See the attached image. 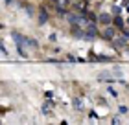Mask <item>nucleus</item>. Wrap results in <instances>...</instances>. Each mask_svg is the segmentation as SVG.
<instances>
[{
    "label": "nucleus",
    "instance_id": "7ed1b4c3",
    "mask_svg": "<svg viewBox=\"0 0 129 125\" xmlns=\"http://www.w3.org/2000/svg\"><path fill=\"white\" fill-rule=\"evenodd\" d=\"M100 20H102L103 24H109V22H111V20H109V15H107V13H102V15H100Z\"/></svg>",
    "mask_w": 129,
    "mask_h": 125
},
{
    "label": "nucleus",
    "instance_id": "0eeeda50",
    "mask_svg": "<svg viewBox=\"0 0 129 125\" xmlns=\"http://www.w3.org/2000/svg\"><path fill=\"white\" fill-rule=\"evenodd\" d=\"M113 33H114L113 30H107V31H105V37H107V39H111V37H113Z\"/></svg>",
    "mask_w": 129,
    "mask_h": 125
},
{
    "label": "nucleus",
    "instance_id": "20e7f679",
    "mask_svg": "<svg viewBox=\"0 0 129 125\" xmlns=\"http://www.w3.org/2000/svg\"><path fill=\"white\" fill-rule=\"evenodd\" d=\"M39 22H41V24H44V22H46V13H44V11L39 15Z\"/></svg>",
    "mask_w": 129,
    "mask_h": 125
},
{
    "label": "nucleus",
    "instance_id": "f257e3e1",
    "mask_svg": "<svg viewBox=\"0 0 129 125\" xmlns=\"http://www.w3.org/2000/svg\"><path fill=\"white\" fill-rule=\"evenodd\" d=\"M13 41H15L17 44H20V46H31V48H37V42L35 41H31V39H28V37H22L20 33H13Z\"/></svg>",
    "mask_w": 129,
    "mask_h": 125
},
{
    "label": "nucleus",
    "instance_id": "1a4fd4ad",
    "mask_svg": "<svg viewBox=\"0 0 129 125\" xmlns=\"http://www.w3.org/2000/svg\"><path fill=\"white\" fill-rule=\"evenodd\" d=\"M127 112V107H124V105H122V107H120V114H126Z\"/></svg>",
    "mask_w": 129,
    "mask_h": 125
},
{
    "label": "nucleus",
    "instance_id": "6e6552de",
    "mask_svg": "<svg viewBox=\"0 0 129 125\" xmlns=\"http://www.w3.org/2000/svg\"><path fill=\"white\" fill-rule=\"evenodd\" d=\"M109 94H111V96H114V98H116V96H118V92L114 90V88H109Z\"/></svg>",
    "mask_w": 129,
    "mask_h": 125
},
{
    "label": "nucleus",
    "instance_id": "9d476101",
    "mask_svg": "<svg viewBox=\"0 0 129 125\" xmlns=\"http://www.w3.org/2000/svg\"><path fill=\"white\" fill-rule=\"evenodd\" d=\"M127 22H129V18H127Z\"/></svg>",
    "mask_w": 129,
    "mask_h": 125
},
{
    "label": "nucleus",
    "instance_id": "f03ea898",
    "mask_svg": "<svg viewBox=\"0 0 129 125\" xmlns=\"http://www.w3.org/2000/svg\"><path fill=\"white\" fill-rule=\"evenodd\" d=\"M98 79H100V81H105V83L114 81V74H113V70H111V72H102V74L98 76Z\"/></svg>",
    "mask_w": 129,
    "mask_h": 125
},
{
    "label": "nucleus",
    "instance_id": "39448f33",
    "mask_svg": "<svg viewBox=\"0 0 129 125\" xmlns=\"http://www.w3.org/2000/svg\"><path fill=\"white\" fill-rule=\"evenodd\" d=\"M114 24H116L118 28H122V26H124V22H122V18H114Z\"/></svg>",
    "mask_w": 129,
    "mask_h": 125
},
{
    "label": "nucleus",
    "instance_id": "423d86ee",
    "mask_svg": "<svg viewBox=\"0 0 129 125\" xmlns=\"http://www.w3.org/2000/svg\"><path fill=\"white\" fill-rule=\"evenodd\" d=\"M74 105H76L78 109H81V107H83V103H81V99H74Z\"/></svg>",
    "mask_w": 129,
    "mask_h": 125
}]
</instances>
